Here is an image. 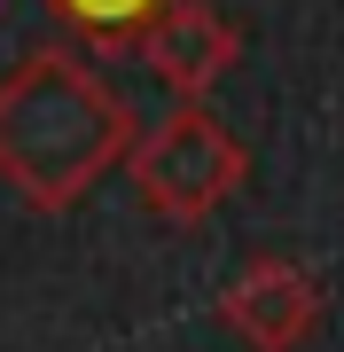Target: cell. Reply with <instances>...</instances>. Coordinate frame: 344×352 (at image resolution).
<instances>
[{
	"label": "cell",
	"instance_id": "cell-4",
	"mask_svg": "<svg viewBox=\"0 0 344 352\" xmlns=\"http://www.w3.org/2000/svg\"><path fill=\"white\" fill-rule=\"evenodd\" d=\"M133 55L149 63V78L172 102H204L219 78L235 71V24L211 8V0H172V8L133 39Z\"/></svg>",
	"mask_w": 344,
	"mask_h": 352
},
{
	"label": "cell",
	"instance_id": "cell-1",
	"mask_svg": "<svg viewBox=\"0 0 344 352\" xmlns=\"http://www.w3.org/2000/svg\"><path fill=\"white\" fill-rule=\"evenodd\" d=\"M133 133V102L71 47H32L0 78V180L32 212H71L110 164H126Z\"/></svg>",
	"mask_w": 344,
	"mask_h": 352
},
{
	"label": "cell",
	"instance_id": "cell-2",
	"mask_svg": "<svg viewBox=\"0 0 344 352\" xmlns=\"http://www.w3.org/2000/svg\"><path fill=\"white\" fill-rule=\"evenodd\" d=\"M126 180H133V196L149 204L157 219L196 227V219H211L219 204L251 180V157H242V141L219 126L204 102H172L165 118H149V126L133 133Z\"/></svg>",
	"mask_w": 344,
	"mask_h": 352
},
{
	"label": "cell",
	"instance_id": "cell-5",
	"mask_svg": "<svg viewBox=\"0 0 344 352\" xmlns=\"http://www.w3.org/2000/svg\"><path fill=\"white\" fill-rule=\"evenodd\" d=\"M39 8H47L55 24H71L78 39H94V47H133L172 0H39Z\"/></svg>",
	"mask_w": 344,
	"mask_h": 352
},
{
	"label": "cell",
	"instance_id": "cell-3",
	"mask_svg": "<svg viewBox=\"0 0 344 352\" xmlns=\"http://www.w3.org/2000/svg\"><path fill=\"white\" fill-rule=\"evenodd\" d=\"M219 321L251 352H297L321 329V282L297 258H251L219 298Z\"/></svg>",
	"mask_w": 344,
	"mask_h": 352
}]
</instances>
